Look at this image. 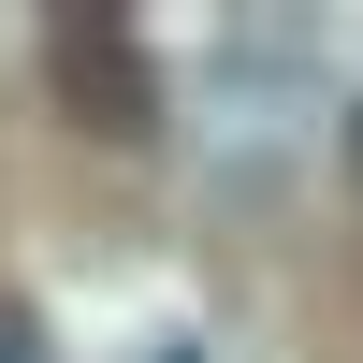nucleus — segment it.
Returning a JSON list of instances; mask_svg holds the SVG:
<instances>
[{
	"label": "nucleus",
	"mask_w": 363,
	"mask_h": 363,
	"mask_svg": "<svg viewBox=\"0 0 363 363\" xmlns=\"http://www.w3.org/2000/svg\"><path fill=\"white\" fill-rule=\"evenodd\" d=\"M58 102H73L102 145H145V131H160V87H145V58H131L116 15H58Z\"/></svg>",
	"instance_id": "f257e3e1"
},
{
	"label": "nucleus",
	"mask_w": 363,
	"mask_h": 363,
	"mask_svg": "<svg viewBox=\"0 0 363 363\" xmlns=\"http://www.w3.org/2000/svg\"><path fill=\"white\" fill-rule=\"evenodd\" d=\"M0 363H29V349H15V320H0Z\"/></svg>",
	"instance_id": "f03ea898"
},
{
	"label": "nucleus",
	"mask_w": 363,
	"mask_h": 363,
	"mask_svg": "<svg viewBox=\"0 0 363 363\" xmlns=\"http://www.w3.org/2000/svg\"><path fill=\"white\" fill-rule=\"evenodd\" d=\"M349 174H363V116H349Z\"/></svg>",
	"instance_id": "7ed1b4c3"
}]
</instances>
